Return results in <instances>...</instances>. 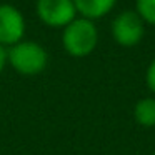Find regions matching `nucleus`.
<instances>
[{
  "label": "nucleus",
  "instance_id": "1",
  "mask_svg": "<svg viewBox=\"0 0 155 155\" xmlns=\"http://www.w3.org/2000/svg\"><path fill=\"white\" fill-rule=\"evenodd\" d=\"M7 65L24 77H35L48 65V54L35 40H20L7 48Z\"/></svg>",
  "mask_w": 155,
  "mask_h": 155
},
{
  "label": "nucleus",
  "instance_id": "2",
  "mask_svg": "<svg viewBox=\"0 0 155 155\" xmlns=\"http://www.w3.org/2000/svg\"><path fill=\"white\" fill-rule=\"evenodd\" d=\"M98 30L95 22L77 17L65 28H62V47L70 57H88L97 48Z\"/></svg>",
  "mask_w": 155,
  "mask_h": 155
},
{
  "label": "nucleus",
  "instance_id": "3",
  "mask_svg": "<svg viewBox=\"0 0 155 155\" xmlns=\"http://www.w3.org/2000/svg\"><path fill=\"white\" fill-rule=\"evenodd\" d=\"M35 14L42 24L50 28H65L78 17L74 0H37Z\"/></svg>",
  "mask_w": 155,
  "mask_h": 155
},
{
  "label": "nucleus",
  "instance_id": "4",
  "mask_svg": "<svg viewBox=\"0 0 155 155\" xmlns=\"http://www.w3.org/2000/svg\"><path fill=\"white\" fill-rule=\"evenodd\" d=\"M145 34V22L135 10H124L112 22V37L120 47H135Z\"/></svg>",
  "mask_w": 155,
  "mask_h": 155
},
{
  "label": "nucleus",
  "instance_id": "5",
  "mask_svg": "<svg viewBox=\"0 0 155 155\" xmlns=\"http://www.w3.org/2000/svg\"><path fill=\"white\" fill-rule=\"evenodd\" d=\"M27 24L25 17L15 5L0 4V45L5 48L24 40Z\"/></svg>",
  "mask_w": 155,
  "mask_h": 155
},
{
  "label": "nucleus",
  "instance_id": "6",
  "mask_svg": "<svg viewBox=\"0 0 155 155\" xmlns=\"http://www.w3.org/2000/svg\"><path fill=\"white\" fill-rule=\"evenodd\" d=\"M78 17L95 22L114 10L117 0H74Z\"/></svg>",
  "mask_w": 155,
  "mask_h": 155
},
{
  "label": "nucleus",
  "instance_id": "7",
  "mask_svg": "<svg viewBox=\"0 0 155 155\" xmlns=\"http://www.w3.org/2000/svg\"><path fill=\"white\" fill-rule=\"evenodd\" d=\"M134 118L140 127L145 128L155 127V98L153 97L140 98L134 107Z\"/></svg>",
  "mask_w": 155,
  "mask_h": 155
},
{
  "label": "nucleus",
  "instance_id": "8",
  "mask_svg": "<svg viewBox=\"0 0 155 155\" xmlns=\"http://www.w3.org/2000/svg\"><path fill=\"white\" fill-rule=\"evenodd\" d=\"M135 12L145 24L155 27V0H135Z\"/></svg>",
  "mask_w": 155,
  "mask_h": 155
},
{
  "label": "nucleus",
  "instance_id": "9",
  "mask_svg": "<svg viewBox=\"0 0 155 155\" xmlns=\"http://www.w3.org/2000/svg\"><path fill=\"white\" fill-rule=\"evenodd\" d=\"M145 84H147L148 90L155 94V58L148 64L147 72H145Z\"/></svg>",
  "mask_w": 155,
  "mask_h": 155
},
{
  "label": "nucleus",
  "instance_id": "10",
  "mask_svg": "<svg viewBox=\"0 0 155 155\" xmlns=\"http://www.w3.org/2000/svg\"><path fill=\"white\" fill-rule=\"evenodd\" d=\"M5 67H7V48L0 45V75H2Z\"/></svg>",
  "mask_w": 155,
  "mask_h": 155
},
{
  "label": "nucleus",
  "instance_id": "11",
  "mask_svg": "<svg viewBox=\"0 0 155 155\" xmlns=\"http://www.w3.org/2000/svg\"><path fill=\"white\" fill-rule=\"evenodd\" d=\"M152 155H155V152H153V153H152Z\"/></svg>",
  "mask_w": 155,
  "mask_h": 155
}]
</instances>
